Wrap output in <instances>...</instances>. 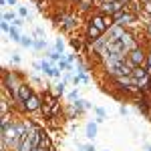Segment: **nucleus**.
<instances>
[{
  "instance_id": "obj_1",
  "label": "nucleus",
  "mask_w": 151,
  "mask_h": 151,
  "mask_svg": "<svg viewBox=\"0 0 151 151\" xmlns=\"http://www.w3.org/2000/svg\"><path fill=\"white\" fill-rule=\"evenodd\" d=\"M125 2L123 0H105L103 4H99L97 6V12H101V14H105V16H115L117 12L125 10Z\"/></svg>"
},
{
  "instance_id": "obj_2",
  "label": "nucleus",
  "mask_w": 151,
  "mask_h": 151,
  "mask_svg": "<svg viewBox=\"0 0 151 151\" xmlns=\"http://www.w3.org/2000/svg\"><path fill=\"white\" fill-rule=\"evenodd\" d=\"M127 63L135 69V67H145V63H147V48H135V50H131L127 55Z\"/></svg>"
},
{
  "instance_id": "obj_3",
  "label": "nucleus",
  "mask_w": 151,
  "mask_h": 151,
  "mask_svg": "<svg viewBox=\"0 0 151 151\" xmlns=\"http://www.w3.org/2000/svg\"><path fill=\"white\" fill-rule=\"evenodd\" d=\"M42 97L40 95H32L26 103H24V113H35V111H40V107H42Z\"/></svg>"
},
{
  "instance_id": "obj_4",
  "label": "nucleus",
  "mask_w": 151,
  "mask_h": 151,
  "mask_svg": "<svg viewBox=\"0 0 151 151\" xmlns=\"http://www.w3.org/2000/svg\"><path fill=\"white\" fill-rule=\"evenodd\" d=\"M131 77L135 79V85H137V83H141L143 79H147V77H151V75L147 73V69H145V67H135V69H133V75H131Z\"/></svg>"
},
{
  "instance_id": "obj_5",
  "label": "nucleus",
  "mask_w": 151,
  "mask_h": 151,
  "mask_svg": "<svg viewBox=\"0 0 151 151\" xmlns=\"http://www.w3.org/2000/svg\"><path fill=\"white\" fill-rule=\"evenodd\" d=\"M75 107V111H77V115H81L83 111H87V109H91L93 105L89 103V101H85V99H79V101H75V103H70Z\"/></svg>"
},
{
  "instance_id": "obj_6",
  "label": "nucleus",
  "mask_w": 151,
  "mask_h": 151,
  "mask_svg": "<svg viewBox=\"0 0 151 151\" xmlns=\"http://www.w3.org/2000/svg\"><path fill=\"white\" fill-rule=\"evenodd\" d=\"M97 129H99V125L95 123V121H91V123H87V127H85V133H87V137L93 141L95 137H97Z\"/></svg>"
},
{
  "instance_id": "obj_7",
  "label": "nucleus",
  "mask_w": 151,
  "mask_h": 151,
  "mask_svg": "<svg viewBox=\"0 0 151 151\" xmlns=\"http://www.w3.org/2000/svg\"><path fill=\"white\" fill-rule=\"evenodd\" d=\"M8 38H10L12 42H18V45H20V40H22V35H20V28L12 26V28H10V32H8Z\"/></svg>"
},
{
  "instance_id": "obj_8",
  "label": "nucleus",
  "mask_w": 151,
  "mask_h": 151,
  "mask_svg": "<svg viewBox=\"0 0 151 151\" xmlns=\"http://www.w3.org/2000/svg\"><path fill=\"white\" fill-rule=\"evenodd\" d=\"M93 4H95V0H81V2L77 4V8H79L81 12H89Z\"/></svg>"
},
{
  "instance_id": "obj_9",
  "label": "nucleus",
  "mask_w": 151,
  "mask_h": 151,
  "mask_svg": "<svg viewBox=\"0 0 151 151\" xmlns=\"http://www.w3.org/2000/svg\"><path fill=\"white\" fill-rule=\"evenodd\" d=\"M35 40H36V38H32V36L22 35V40H20V47H24V48H32V47H35Z\"/></svg>"
},
{
  "instance_id": "obj_10",
  "label": "nucleus",
  "mask_w": 151,
  "mask_h": 151,
  "mask_svg": "<svg viewBox=\"0 0 151 151\" xmlns=\"http://www.w3.org/2000/svg\"><path fill=\"white\" fill-rule=\"evenodd\" d=\"M38 147H45V149H52V141H50V137L47 135V131L42 133V137H40V145Z\"/></svg>"
},
{
  "instance_id": "obj_11",
  "label": "nucleus",
  "mask_w": 151,
  "mask_h": 151,
  "mask_svg": "<svg viewBox=\"0 0 151 151\" xmlns=\"http://www.w3.org/2000/svg\"><path fill=\"white\" fill-rule=\"evenodd\" d=\"M65 87H67V83H65V81H60V83L57 85V87H55V89L50 91V93L55 95V97H60V95H65Z\"/></svg>"
},
{
  "instance_id": "obj_12",
  "label": "nucleus",
  "mask_w": 151,
  "mask_h": 151,
  "mask_svg": "<svg viewBox=\"0 0 151 151\" xmlns=\"http://www.w3.org/2000/svg\"><path fill=\"white\" fill-rule=\"evenodd\" d=\"M32 48H35V50H45V48H47V40H45V38H36Z\"/></svg>"
},
{
  "instance_id": "obj_13",
  "label": "nucleus",
  "mask_w": 151,
  "mask_h": 151,
  "mask_svg": "<svg viewBox=\"0 0 151 151\" xmlns=\"http://www.w3.org/2000/svg\"><path fill=\"white\" fill-rule=\"evenodd\" d=\"M81 83H89V77H87V75H77V77H73V85H75V87L81 85Z\"/></svg>"
},
{
  "instance_id": "obj_14",
  "label": "nucleus",
  "mask_w": 151,
  "mask_h": 151,
  "mask_svg": "<svg viewBox=\"0 0 151 151\" xmlns=\"http://www.w3.org/2000/svg\"><path fill=\"white\" fill-rule=\"evenodd\" d=\"M18 16H20V18H26V20H30V12H28V8H26V6H18Z\"/></svg>"
},
{
  "instance_id": "obj_15",
  "label": "nucleus",
  "mask_w": 151,
  "mask_h": 151,
  "mask_svg": "<svg viewBox=\"0 0 151 151\" xmlns=\"http://www.w3.org/2000/svg\"><path fill=\"white\" fill-rule=\"evenodd\" d=\"M79 99H81L79 89H75V91H70V93H69V101H70V103H75V101H79Z\"/></svg>"
},
{
  "instance_id": "obj_16",
  "label": "nucleus",
  "mask_w": 151,
  "mask_h": 151,
  "mask_svg": "<svg viewBox=\"0 0 151 151\" xmlns=\"http://www.w3.org/2000/svg\"><path fill=\"white\" fill-rule=\"evenodd\" d=\"M2 20H4V22H14V20H16V14H14V12H4V14H2Z\"/></svg>"
},
{
  "instance_id": "obj_17",
  "label": "nucleus",
  "mask_w": 151,
  "mask_h": 151,
  "mask_svg": "<svg viewBox=\"0 0 151 151\" xmlns=\"http://www.w3.org/2000/svg\"><path fill=\"white\" fill-rule=\"evenodd\" d=\"M55 50H57V52H60V55L65 52V42H63L60 38H57V42H55Z\"/></svg>"
},
{
  "instance_id": "obj_18",
  "label": "nucleus",
  "mask_w": 151,
  "mask_h": 151,
  "mask_svg": "<svg viewBox=\"0 0 151 151\" xmlns=\"http://www.w3.org/2000/svg\"><path fill=\"white\" fill-rule=\"evenodd\" d=\"M0 28H2V32H6V35H8V32H10V28H12V24H10V22H4V20H2Z\"/></svg>"
},
{
  "instance_id": "obj_19",
  "label": "nucleus",
  "mask_w": 151,
  "mask_h": 151,
  "mask_svg": "<svg viewBox=\"0 0 151 151\" xmlns=\"http://www.w3.org/2000/svg\"><path fill=\"white\" fill-rule=\"evenodd\" d=\"M79 149H83V151H95V145H93V143H87V145H79Z\"/></svg>"
},
{
  "instance_id": "obj_20",
  "label": "nucleus",
  "mask_w": 151,
  "mask_h": 151,
  "mask_svg": "<svg viewBox=\"0 0 151 151\" xmlns=\"http://www.w3.org/2000/svg\"><path fill=\"white\" fill-rule=\"evenodd\" d=\"M70 47L79 50V48H81V40H79V38H70Z\"/></svg>"
},
{
  "instance_id": "obj_21",
  "label": "nucleus",
  "mask_w": 151,
  "mask_h": 151,
  "mask_svg": "<svg viewBox=\"0 0 151 151\" xmlns=\"http://www.w3.org/2000/svg\"><path fill=\"white\" fill-rule=\"evenodd\" d=\"M95 113H97V117H107V113H105V109H101V107H95Z\"/></svg>"
},
{
  "instance_id": "obj_22",
  "label": "nucleus",
  "mask_w": 151,
  "mask_h": 151,
  "mask_svg": "<svg viewBox=\"0 0 151 151\" xmlns=\"http://www.w3.org/2000/svg\"><path fill=\"white\" fill-rule=\"evenodd\" d=\"M10 60H12V65H18V63H20V57H18V52H12Z\"/></svg>"
},
{
  "instance_id": "obj_23",
  "label": "nucleus",
  "mask_w": 151,
  "mask_h": 151,
  "mask_svg": "<svg viewBox=\"0 0 151 151\" xmlns=\"http://www.w3.org/2000/svg\"><path fill=\"white\" fill-rule=\"evenodd\" d=\"M2 6H16V0H0Z\"/></svg>"
},
{
  "instance_id": "obj_24",
  "label": "nucleus",
  "mask_w": 151,
  "mask_h": 151,
  "mask_svg": "<svg viewBox=\"0 0 151 151\" xmlns=\"http://www.w3.org/2000/svg\"><path fill=\"white\" fill-rule=\"evenodd\" d=\"M22 24H24V20H22V18H16V20L12 22V26H16V28H20Z\"/></svg>"
},
{
  "instance_id": "obj_25",
  "label": "nucleus",
  "mask_w": 151,
  "mask_h": 151,
  "mask_svg": "<svg viewBox=\"0 0 151 151\" xmlns=\"http://www.w3.org/2000/svg\"><path fill=\"white\" fill-rule=\"evenodd\" d=\"M119 113H121V115L125 117V115L129 113V111H127V107H125V105H121V107H119Z\"/></svg>"
},
{
  "instance_id": "obj_26",
  "label": "nucleus",
  "mask_w": 151,
  "mask_h": 151,
  "mask_svg": "<svg viewBox=\"0 0 151 151\" xmlns=\"http://www.w3.org/2000/svg\"><path fill=\"white\" fill-rule=\"evenodd\" d=\"M67 60H69L70 65H73V63H75V60H77V55H67Z\"/></svg>"
},
{
  "instance_id": "obj_27",
  "label": "nucleus",
  "mask_w": 151,
  "mask_h": 151,
  "mask_svg": "<svg viewBox=\"0 0 151 151\" xmlns=\"http://www.w3.org/2000/svg\"><path fill=\"white\" fill-rule=\"evenodd\" d=\"M35 35H36V36H45V30H42V28H36Z\"/></svg>"
},
{
  "instance_id": "obj_28",
  "label": "nucleus",
  "mask_w": 151,
  "mask_h": 151,
  "mask_svg": "<svg viewBox=\"0 0 151 151\" xmlns=\"http://www.w3.org/2000/svg\"><path fill=\"white\" fill-rule=\"evenodd\" d=\"M32 151H48V149H45V147H35Z\"/></svg>"
},
{
  "instance_id": "obj_29",
  "label": "nucleus",
  "mask_w": 151,
  "mask_h": 151,
  "mask_svg": "<svg viewBox=\"0 0 151 151\" xmlns=\"http://www.w3.org/2000/svg\"><path fill=\"white\" fill-rule=\"evenodd\" d=\"M145 149H147V151H151V145H149V143H147V145H145Z\"/></svg>"
},
{
  "instance_id": "obj_30",
  "label": "nucleus",
  "mask_w": 151,
  "mask_h": 151,
  "mask_svg": "<svg viewBox=\"0 0 151 151\" xmlns=\"http://www.w3.org/2000/svg\"><path fill=\"white\" fill-rule=\"evenodd\" d=\"M69 2H77V4H79V2H81V0H69Z\"/></svg>"
},
{
  "instance_id": "obj_31",
  "label": "nucleus",
  "mask_w": 151,
  "mask_h": 151,
  "mask_svg": "<svg viewBox=\"0 0 151 151\" xmlns=\"http://www.w3.org/2000/svg\"><path fill=\"white\" fill-rule=\"evenodd\" d=\"M48 151H55V147H52V149H48Z\"/></svg>"
},
{
  "instance_id": "obj_32",
  "label": "nucleus",
  "mask_w": 151,
  "mask_h": 151,
  "mask_svg": "<svg viewBox=\"0 0 151 151\" xmlns=\"http://www.w3.org/2000/svg\"><path fill=\"white\" fill-rule=\"evenodd\" d=\"M107 151H109V149H107Z\"/></svg>"
}]
</instances>
